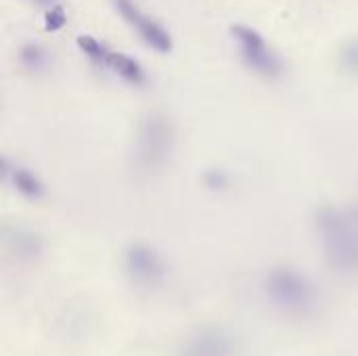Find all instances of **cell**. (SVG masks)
<instances>
[{
	"label": "cell",
	"mask_w": 358,
	"mask_h": 356,
	"mask_svg": "<svg viewBox=\"0 0 358 356\" xmlns=\"http://www.w3.org/2000/svg\"><path fill=\"white\" fill-rule=\"evenodd\" d=\"M65 21H67V13H65V8H63L61 2L55 4V6H50V8L44 13V29L50 31V34L59 31V29L65 25Z\"/></svg>",
	"instance_id": "cell-14"
},
{
	"label": "cell",
	"mask_w": 358,
	"mask_h": 356,
	"mask_svg": "<svg viewBox=\"0 0 358 356\" xmlns=\"http://www.w3.org/2000/svg\"><path fill=\"white\" fill-rule=\"evenodd\" d=\"M231 36L239 42L241 57L248 67H252L256 73L266 78H277L283 71L281 59L266 46V40L252 27L237 23L231 27Z\"/></svg>",
	"instance_id": "cell-5"
},
{
	"label": "cell",
	"mask_w": 358,
	"mask_h": 356,
	"mask_svg": "<svg viewBox=\"0 0 358 356\" xmlns=\"http://www.w3.org/2000/svg\"><path fill=\"white\" fill-rule=\"evenodd\" d=\"M315 229L329 269L338 275L358 273V218L346 208L323 206L315 216Z\"/></svg>",
	"instance_id": "cell-1"
},
{
	"label": "cell",
	"mask_w": 358,
	"mask_h": 356,
	"mask_svg": "<svg viewBox=\"0 0 358 356\" xmlns=\"http://www.w3.org/2000/svg\"><path fill=\"white\" fill-rule=\"evenodd\" d=\"M2 248L15 262H34L44 254V239L25 227L4 225Z\"/></svg>",
	"instance_id": "cell-8"
},
{
	"label": "cell",
	"mask_w": 358,
	"mask_h": 356,
	"mask_svg": "<svg viewBox=\"0 0 358 356\" xmlns=\"http://www.w3.org/2000/svg\"><path fill=\"white\" fill-rule=\"evenodd\" d=\"M122 266L130 283L143 290L159 287L168 275V266L162 254L153 245L143 241H134L126 245L122 254Z\"/></svg>",
	"instance_id": "cell-4"
},
{
	"label": "cell",
	"mask_w": 358,
	"mask_h": 356,
	"mask_svg": "<svg viewBox=\"0 0 358 356\" xmlns=\"http://www.w3.org/2000/svg\"><path fill=\"white\" fill-rule=\"evenodd\" d=\"M264 292L275 308L289 317H306L319 304L317 285L294 266H277L264 279Z\"/></svg>",
	"instance_id": "cell-3"
},
{
	"label": "cell",
	"mask_w": 358,
	"mask_h": 356,
	"mask_svg": "<svg viewBox=\"0 0 358 356\" xmlns=\"http://www.w3.org/2000/svg\"><path fill=\"white\" fill-rule=\"evenodd\" d=\"M19 63L29 71V73H42L50 65V55L44 46L36 42H27L19 50Z\"/></svg>",
	"instance_id": "cell-11"
},
{
	"label": "cell",
	"mask_w": 358,
	"mask_h": 356,
	"mask_svg": "<svg viewBox=\"0 0 358 356\" xmlns=\"http://www.w3.org/2000/svg\"><path fill=\"white\" fill-rule=\"evenodd\" d=\"M107 69H111L113 73H117L124 82L132 84V86H143L147 82V73L145 69L141 67V63L124 52H115L111 50V57H109V63H107Z\"/></svg>",
	"instance_id": "cell-10"
},
{
	"label": "cell",
	"mask_w": 358,
	"mask_h": 356,
	"mask_svg": "<svg viewBox=\"0 0 358 356\" xmlns=\"http://www.w3.org/2000/svg\"><path fill=\"white\" fill-rule=\"evenodd\" d=\"M176 147V130L172 120L162 111H149L143 115L134 136L132 162L143 174L162 172L172 159Z\"/></svg>",
	"instance_id": "cell-2"
},
{
	"label": "cell",
	"mask_w": 358,
	"mask_h": 356,
	"mask_svg": "<svg viewBox=\"0 0 358 356\" xmlns=\"http://www.w3.org/2000/svg\"><path fill=\"white\" fill-rule=\"evenodd\" d=\"M78 42V48L99 67L107 69V63H109V57H111V48H107L103 42H99L96 38L88 36V34H82L76 38Z\"/></svg>",
	"instance_id": "cell-12"
},
{
	"label": "cell",
	"mask_w": 358,
	"mask_h": 356,
	"mask_svg": "<svg viewBox=\"0 0 358 356\" xmlns=\"http://www.w3.org/2000/svg\"><path fill=\"white\" fill-rule=\"evenodd\" d=\"M29 2H34V4H42V6H55V4H59L57 0H29Z\"/></svg>",
	"instance_id": "cell-16"
},
{
	"label": "cell",
	"mask_w": 358,
	"mask_h": 356,
	"mask_svg": "<svg viewBox=\"0 0 358 356\" xmlns=\"http://www.w3.org/2000/svg\"><path fill=\"white\" fill-rule=\"evenodd\" d=\"M235 353V340L233 336L222 327H201L189 334L180 346L178 356H233Z\"/></svg>",
	"instance_id": "cell-6"
},
{
	"label": "cell",
	"mask_w": 358,
	"mask_h": 356,
	"mask_svg": "<svg viewBox=\"0 0 358 356\" xmlns=\"http://www.w3.org/2000/svg\"><path fill=\"white\" fill-rule=\"evenodd\" d=\"M117 13L122 15L124 21H128L136 34L143 38V42L157 50V52H170L172 50V38L170 34L164 29V25L155 19H151L149 15H145L136 4H132L130 0H117Z\"/></svg>",
	"instance_id": "cell-7"
},
{
	"label": "cell",
	"mask_w": 358,
	"mask_h": 356,
	"mask_svg": "<svg viewBox=\"0 0 358 356\" xmlns=\"http://www.w3.org/2000/svg\"><path fill=\"white\" fill-rule=\"evenodd\" d=\"M2 176L13 187V191H17L25 199L38 201L46 193V187L36 172H31L27 166L19 162H10L8 157L2 159Z\"/></svg>",
	"instance_id": "cell-9"
},
{
	"label": "cell",
	"mask_w": 358,
	"mask_h": 356,
	"mask_svg": "<svg viewBox=\"0 0 358 356\" xmlns=\"http://www.w3.org/2000/svg\"><path fill=\"white\" fill-rule=\"evenodd\" d=\"M206 185L212 189H224L229 185V176L222 170H210L206 174Z\"/></svg>",
	"instance_id": "cell-15"
},
{
	"label": "cell",
	"mask_w": 358,
	"mask_h": 356,
	"mask_svg": "<svg viewBox=\"0 0 358 356\" xmlns=\"http://www.w3.org/2000/svg\"><path fill=\"white\" fill-rule=\"evenodd\" d=\"M340 65L346 73L358 76V38H352L350 42L344 44L340 52Z\"/></svg>",
	"instance_id": "cell-13"
}]
</instances>
